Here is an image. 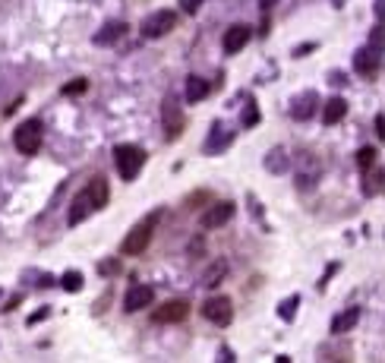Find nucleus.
Listing matches in <instances>:
<instances>
[{
  "label": "nucleus",
  "instance_id": "473e14b6",
  "mask_svg": "<svg viewBox=\"0 0 385 363\" xmlns=\"http://www.w3.org/2000/svg\"><path fill=\"white\" fill-rule=\"evenodd\" d=\"M329 83H332V85H344V73H332Z\"/></svg>",
  "mask_w": 385,
  "mask_h": 363
},
{
  "label": "nucleus",
  "instance_id": "e433bc0d",
  "mask_svg": "<svg viewBox=\"0 0 385 363\" xmlns=\"http://www.w3.org/2000/svg\"><path fill=\"white\" fill-rule=\"evenodd\" d=\"M373 10H376V16L382 19V0H376V6H373Z\"/></svg>",
  "mask_w": 385,
  "mask_h": 363
},
{
  "label": "nucleus",
  "instance_id": "20e7f679",
  "mask_svg": "<svg viewBox=\"0 0 385 363\" xmlns=\"http://www.w3.org/2000/svg\"><path fill=\"white\" fill-rule=\"evenodd\" d=\"M158 218V212L149 218V221H142V224H136L133 231H130L127 237H123V243H120V253L123 256H139V253L149 246V241H152V221Z\"/></svg>",
  "mask_w": 385,
  "mask_h": 363
},
{
  "label": "nucleus",
  "instance_id": "c756f323",
  "mask_svg": "<svg viewBox=\"0 0 385 363\" xmlns=\"http://www.w3.org/2000/svg\"><path fill=\"white\" fill-rule=\"evenodd\" d=\"M256 120H259L256 105H253V101H250V107H246V117H243V123H246V127H253V123H256Z\"/></svg>",
  "mask_w": 385,
  "mask_h": 363
},
{
  "label": "nucleus",
  "instance_id": "412c9836",
  "mask_svg": "<svg viewBox=\"0 0 385 363\" xmlns=\"http://www.w3.org/2000/svg\"><path fill=\"white\" fill-rule=\"evenodd\" d=\"M369 171H373V168H369ZM382 171H373V174H369V177H366V184H363V196H379L382 193Z\"/></svg>",
  "mask_w": 385,
  "mask_h": 363
},
{
  "label": "nucleus",
  "instance_id": "4468645a",
  "mask_svg": "<svg viewBox=\"0 0 385 363\" xmlns=\"http://www.w3.org/2000/svg\"><path fill=\"white\" fill-rule=\"evenodd\" d=\"M85 196H89V202L95 206V212H98V209H105V206H107V199H111L107 180H105V177H92V180H89V186H85Z\"/></svg>",
  "mask_w": 385,
  "mask_h": 363
},
{
  "label": "nucleus",
  "instance_id": "dca6fc26",
  "mask_svg": "<svg viewBox=\"0 0 385 363\" xmlns=\"http://www.w3.org/2000/svg\"><path fill=\"white\" fill-rule=\"evenodd\" d=\"M360 316H363L360 307H347L344 313H338L335 319H332V335H347V332L360 322Z\"/></svg>",
  "mask_w": 385,
  "mask_h": 363
},
{
  "label": "nucleus",
  "instance_id": "39448f33",
  "mask_svg": "<svg viewBox=\"0 0 385 363\" xmlns=\"http://www.w3.org/2000/svg\"><path fill=\"white\" fill-rule=\"evenodd\" d=\"M202 316L209 319L212 325H231V319H234V303H231V297H212V300H206V307H202Z\"/></svg>",
  "mask_w": 385,
  "mask_h": 363
},
{
  "label": "nucleus",
  "instance_id": "0eeeda50",
  "mask_svg": "<svg viewBox=\"0 0 385 363\" xmlns=\"http://www.w3.org/2000/svg\"><path fill=\"white\" fill-rule=\"evenodd\" d=\"M190 316V303L186 300H171V303H162V307L152 313V322L164 325V322H184Z\"/></svg>",
  "mask_w": 385,
  "mask_h": 363
},
{
  "label": "nucleus",
  "instance_id": "ddd939ff",
  "mask_svg": "<svg viewBox=\"0 0 385 363\" xmlns=\"http://www.w3.org/2000/svg\"><path fill=\"white\" fill-rule=\"evenodd\" d=\"M231 140H234V130H224V123L218 120L212 127V133H209V140H206V152H209V155H215V152L228 149Z\"/></svg>",
  "mask_w": 385,
  "mask_h": 363
},
{
  "label": "nucleus",
  "instance_id": "4be33fe9",
  "mask_svg": "<svg viewBox=\"0 0 385 363\" xmlns=\"http://www.w3.org/2000/svg\"><path fill=\"white\" fill-rule=\"evenodd\" d=\"M297 307H300V297H297V294H290L288 300H281V307H278V316L285 319V322H290V319L297 316Z\"/></svg>",
  "mask_w": 385,
  "mask_h": 363
},
{
  "label": "nucleus",
  "instance_id": "6e6552de",
  "mask_svg": "<svg viewBox=\"0 0 385 363\" xmlns=\"http://www.w3.org/2000/svg\"><path fill=\"white\" fill-rule=\"evenodd\" d=\"M234 212H237L234 202H215L212 209H206V212H202L199 224H202V228H221V224H228L231 218H234Z\"/></svg>",
  "mask_w": 385,
  "mask_h": 363
},
{
  "label": "nucleus",
  "instance_id": "393cba45",
  "mask_svg": "<svg viewBox=\"0 0 385 363\" xmlns=\"http://www.w3.org/2000/svg\"><path fill=\"white\" fill-rule=\"evenodd\" d=\"M57 285H60L63 290H70V294H76V290L83 288V275H79V272H67L60 281H57Z\"/></svg>",
  "mask_w": 385,
  "mask_h": 363
},
{
  "label": "nucleus",
  "instance_id": "9d476101",
  "mask_svg": "<svg viewBox=\"0 0 385 363\" xmlns=\"http://www.w3.org/2000/svg\"><path fill=\"white\" fill-rule=\"evenodd\" d=\"M253 38V28L250 26H243V23H237V26H231L228 32H224V54H237V51H243L246 48V41Z\"/></svg>",
  "mask_w": 385,
  "mask_h": 363
},
{
  "label": "nucleus",
  "instance_id": "bb28decb",
  "mask_svg": "<svg viewBox=\"0 0 385 363\" xmlns=\"http://www.w3.org/2000/svg\"><path fill=\"white\" fill-rule=\"evenodd\" d=\"M89 89V83L85 79H73V83L63 85V95H79V92H85Z\"/></svg>",
  "mask_w": 385,
  "mask_h": 363
},
{
  "label": "nucleus",
  "instance_id": "b1692460",
  "mask_svg": "<svg viewBox=\"0 0 385 363\" xmlns=\"http://www.w3.org/2000/svg\"><path fill=\"white\" fill-rule=\"evenodd\" d=\"M224 272H228V265H224V263H215V268H209V272L202 275V285H206V288H215V285H221Z\"/></svg>",
  "mask_w": 385,
  "mask_h": 363
},
{
  "label": "nucleus",
  "instance_id": "1a4fd4ad",
  "mask_svg": "<svg viewBox=\"0 0 385 363\" xmlns=\"http://www.w3.org/2000/svg\"><path fill=\"white\" fill-rule=\"evenodd\" d=\"M379 63H382V54L373 48H360L357 54H354V70H357L363 79L376 76V73H379Z\"/></svg>",
  "mask_w": 385,
  "mask_h": 363
},
{
  "label": "nucleus",
  "instance_id": "7c9ffc66",
  "mask_svg": "<svg viewBox=\"0 0 385 363\" xmlns=\"http://www.w3.org/2000/svg\"><path fill=\"white\" fill-rule=\"evenodd\" d=\"M51 316V310L45 307V310H38V313H32V316H28V325H35V322H45V319Z\"/></svg>",
  "mask_w": 385,
  "mask_h": 363
},
{
  "label": "nucleus",
  "instance_id": "f03ea898",
  "mask_svg": "<svg viewBox=\"0 0 385 363\" xmlns=\"http://www.w3.org/2000/svg\"><path fill=\"white\" fill-rule=\"evenodd\" d=\"M13 145H16L23 155H35V152L41 149V123L38 120H23L16 127V133H13Z\"/></svg>",
  "mask_w": 385,
  "mask_h": 363
},
{
  "label": "nucleus",
  "instance_id": "a878e982",
  "mask_svg": "<svg viewBox=\"0 0 385 363\" xmlns=\"http://www.w3.org/2000/svg\"><path fill=\"white\" fill-rule=\"evenodd\" d=\"M120 259H105V263H98V272L101 275H105V278H107V275H120Z\"/></svg>",
  "mask_w": 385,
  "mask_h": 363
},
{
  "label": "nucleus",
  "instance_id": "2f4dec72",
  "mask_svg": "<svg viewBox=\"0 0 385 363\" xmlns=\"http://www.w3.org/2000/svg\"><path fill=\"white\" fill-rule=\"evenodd\" d=\"M310 51H316V41H313V45H300V48L294 51V57H307Z\"/></svg>",
  "mask_w": 385,
  "mask_h": 363
},
{
  "label": "nucleus",
  "instance_id": "f704fd0d",
  "mask_svg": "<svg viewBox=\"0 0 385 363\" xmlns=\"http://www.w3.org/2000/svg\"><path fill=\"white\" fill-rule=\"evenodd\" d=\"M376 133L385 136V120H382V114H379V117H376Z\"/></svg>",
  "mask_w": 385,
  "mask_h": 363
},
{
  "label": "nucleus",
  "instance_id": "5701e85b",
  "mask_svg": "<svg viewBox=\"0 0 385 363\" xmlns=\"http://www.w3.org/2000/svg\"><path fill=\"white\" fill-rule=\"evenodd\" d=\"M376 155H379V152H376L373 145H363V149L357 152V168L360 171H369L376 164Z\"/></svg>",
  "mask_w": 385,
  "mask_h": 363
},
{
  "label": "nucleus",
  "instance_id": "f257e3e1",
  "mask_svg": "<svg viewBox=\"0 0 385 363\" xmlns=\"http://www.w3.org/2000/svg\"><path fill=\"white\" fill-rule=\"evenodd\" d=\"M114 164H117V174L123 180H136V174L145 164V152L139 145H117L114 149Z\"/></svg>",
  "mask_w": 385,
  "mask_h": 363
},
{
  "label": "nucleus",
  "instance_id": "7ed1b4c3",
  "mask_svg": "<svg viewBox=\"0 0 385 363\" xmlns=\"http://www.w3.org/2000/svg\"><path fill=\"white\" fill-rule=\"evenodd\" d=\"M174 26H177V13L174 10H155L139 23V32L145 35V38H162V35H168Z\"/></svg>",
  "mask_w": 385,
  "mask_h": 363
},
{
  "label": "nucleus",
  "instance_id": "c9c22d12",
  "mask_svg": "<svg viewBox=\"0 0 385 363\" xmlns=\"http://www.w3.org/2000/svg\"><path fill=\"white\" fill-rule=\"evenodd\" d=\"M275 4H278V0H259V6H263V10H272Z\"/></svg>",
  "mask_w": 385,
  "mask_h": 363
},
{
  "label": "nucleus",
  "instance_id": "f3484780",
  "mask_svg": "<svg viewBox=\"0 0 385 363\" xmlns=\"http://www.w3.org/2000/svg\"><path fill=\"white\" fill-rule=\"evenodd\" d=\"M127 32H130L127 23H107L105 28H101V32H95V45H101V48L117 45V41H120Z\"/></svg>",
  "mask_w": 385,
  "mask_h": 363
},
{
  "label": "nucleus",
  "instance_id": "f8f14e48",
  "mask_svg": "<svg viewBox=\"0 0 385 363\" xmlns=\"http://www.w3.org/2000/svg\"><path fill=\"white\" fill-rule=\"evenodd\" d=\"M209 92H212V85H209L202 76H186V83H184L186 105H199L202 98H209Z\"/></svg>",
  "mask_w": 385,
  "mask_h": 363
},
{
  "label": "nucleus",
  "instance_id": "a211bd4d",
  "mask_svg": "<svg viewBox=\"0 0 385 363\" xmlns=\"http://www.w3.org/2000/svg\"><path fill=\"white\" fill-rule=\"evenodd\" d=\"M92 212H95V206H92L89 202V196H85V190L76 196V199H73V209H70V224L73 228H76V224H83L85 218H89Z\"/></svg>",
  "mask_w": 385,
  "mask_h": 363
},
{
  "label": "nucleus",
  "instance_id": "423d86ee",
  "mask_svg": "<svg viewBox=\"0 0 385 363\" xmlns=\"http://www.w3.org/2000/svg\"><path fill=\"white\" fill-rule=\"evenodd\" d=\"M155 303V288L152 285H133L127 290V297H123V310L127 313H139V310L152 307Z\"/></svg>",
  "mask_w": 385,
  "mask_h": 363
},
{
  "label": "nucleus",
  "instance_id": "c85d7f7f",
  "mask_svg": "<svg viewBox=\"0 0 385 363\" xmlns=\"http://www.w3.org/2000/svg\"><path fill=\"white\" fill-rule=\"evenodd\" d=\"M180 6H184V13H199V6H202V0H180Z\"/></svg>",
  "mask_w": 385,
  "mask_h": 363
},
{
  "label": "nucleus",
  "instance_id": "cd10ccee",
  "mask_svg": "<svg viewBox=\"0 0 385 363\" xmlns=\"http://www.w3.org/2000/svg\"><path fill=\"white\" fill-rule=\"evenodd\" d=\"M369 45H373V51H379V54H382V26L373 28V35H369Z\"/></svg>",
  "mask_w": 385,
  "mask_h": 363
},
{
  "label": "nucleus",
  "instance_id": "4c0bfd02",
  "mask_svg": "<svg viewBox=\"0 0 385 363\" xmlns=\"http://www.w3.org/2000/svg\"><path fill=\"white\" fill-rule=\"evenodd\" d=\"M332 4H335V6H341V4H344V0H332Z\"/></svg>",
  "mask_w": 385,
  "mask_h": 363
},
{
  "label": "nucleus",
  "instance_id": "9b49d317",
  "mask_svg": "<svg viewBox=\"0 0 385 363\" xmlns=\"http://www.w3.org/2000/svg\"><path fill=\"white\" fill-rule=\"evenodd\" d=\"M319 107V95L316 92H300L294 101H290V117L294 120H310Z\"/></svg>",
  "mask_w": 385,
  "mask_h": 363
},
{
  "label": "nucleus",
  "instance_id": "2eb2a0df",
  "mask_svg": "<svg viewBox=\"0 0 385 363\" xmlns=\"http://www.w3.org/2000/svg\"><path fill=\"white\" fill-rule=\"evenodd\" d=\"M344 117H347V101L344 98L335 95V98H329L322 105V123L325 127H335V123H341Z\"/></svg>",
  "mask_w": 385,
  "mask_h": 363
},
{
  "label": "nucleus",
  "instance_id": "aec40b11",
  "mask_svg": "<svg viewBox=\"0 0 385 363\" xmlns=\"http://www.w3.org/2000/svg\"><path fill=\"white\" fill-rule=\"evenodd\" d=\"M265 168L272 174H285L288 171V152L285 149H272L265 155Z\"/></svg>",
  "mask_w": 385,
  "mask_h": 363
},
{
  "label": "nucleus",
  "instance_id": "6ab92c4d",
  "mask_svg": "<svg viewBox=\"0 0 385 363\" xmlns=\"http://www.w3.org/2000/svg\"><path fill=\"white\" fill-rule=\"evenodd\" d=\"M164 120H168V140H177L180 130H184V117H180L174 101H164Z\"/></svg>",
  "mask_w": 385,
  "mask_h": 363
},
{
  "label": "nucleus",
  "instance_id": "72a5a7b5",
  "mask_svg": "<svg viewBox=\"0 0 385 363\" xmlns=\"http://www.w3.org/2000/svg\"><path fill=\"white\" fill-rule=\"evenodd\" d=\"M218 360H224V363H231V360H234V354H231V347H221V357H218Z\"/></svg>",
  "mask_w": 385,
  "mask_h": 363
}]
</instances>
